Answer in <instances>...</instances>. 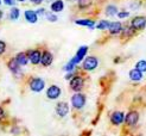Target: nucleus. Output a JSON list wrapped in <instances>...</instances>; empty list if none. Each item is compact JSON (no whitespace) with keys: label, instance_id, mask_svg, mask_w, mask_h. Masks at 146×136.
I'll use <instances>...</instances> for the list:
<instances>
[{"label":"nucleus","instance_id":"nucleus-1","mask_svg":"<svg viewBox=\"0 0 146 136\" xmlns=\"http://www.w3.org/2000/svg\"><path fill=\"white\" fill-rule=\"evenodd\" d=\"M98 66H99V60L95 56H87L82 62V68L87 72H92L96 69Z\"/></svg>","mask_w":146,"mask_h":136},{"label":"nucleus","instance_id":"nucleus-2","mask_svg":"<svg viewBox=\"0 0 146 136\" xmlns=\"http://www.w3.org/2000/svg\"><path fill=\"white\" fill-rule=\"evenodd\" d=\"M129 25L132 26L135 31L144 30L146 27V17L145 16H135L131 19Z\"/></svg>","mask_w":146,"mask_h":136},{"label":"nucleus","instance_id":"nucleus-3","mask_svg":"<svg viewBox=\"0 0 146 136\" xmlns=\"http://www.w3.org/2000/svg\"><path fill=\"white\" fill-rule=\"evenodd\" d=\"M84 104H86V96L83 94V93L77 92V93H75V94H72L71 105H72L74 109H77V110L82 109V107L84 106Z\"/></svg>","mask_w":146,"mask_h":136},{"label":"nucleus","instance_id":"nucleus-4","mask_svg":"<svg viewBox=\"0 0 146 136\" xmlns=\"http://www.w3.org/2000/svg\"><path fill=\"white\" fill-rule=\"evenodd\" d=\"M87 53H88V47L87 46H82V47H80L78 48V50L76 52V54H75V56L72 57V59L70 60L72 63L75 64V66H77V64L80 63V62H83V60L86 59V55H87Z\"/></svg>","mask_w":146,"mask_h":136},{"label":"nucleus","instance_id":"nucleus-5","mask_svg":"<svg viewBox=\"0 0 146 136\" xmlns=\"http://www.w3.org/2000/svg\"><path fill=\"white\" fill-rule=\"evenodd\" d=\"M69 86H70V88L74 91V92H80V91L83 88V86H84V79H83V76L75 75L70 80Z\"/></svg>","mask_w":146,"mask_h":136},{"label":"nucleus","instance_id":"nucleus-6","mask_svg":"<svg viewBox=\"0 0 146 136\" xmlns=\"http://www.w3.org/2000/svg\"><path fill=\"white\" fill-rule=\"evenodd\" d=\"M139 122V112L137 110H131L125 117V123L128 127H134Z\"/></svg>","mask_w":146,"mask_h":136},{"label":"nucleus","instance_id":"nucleus-7","mask_svg":"<svg viewBox=\"0 0 146 136\" xmlns=\"http://www.w3.org/2000/svg\"><path fill=\"white\" fill-rule=\"evenodd\" d=\"M45 87V81L40 78H33L30 81V88L33 92H42Z\"/></svg>","mask_w":146,"mask_h":136},{"label":"nucleus","instance_id":"nucleus-8","mask_svg":"<svg viewBox=\"0 0 146 136\" xmlns=\"http://www.w3.org/2000/svg\"><path fill=\"white\" fill-rule=\"evenodd\" d=\"M122 29H123V24L119 20H113L111 21L108 27V32L111 33L112 36H116V35H120L122 32Z\"/></svg>","mask_w":146,"mask_h":136},{"label":"nucleus","instance_id":"nucleus-9","mask_svg":"<svg viewBox=\"0 0 146 136\" xmlns=\"http://www.w3.org/2000/svg\"><path fill=\"white\" fill-rule=\"evenodd\" d=\"M125 117L126 115L122 111H114L111 115V122L114 125H121L122 123H125Z\"/></svg>","mask_w":146,"mask_h":136},{"label":"nucleus","instance_id":"nucleus-10","mask_svg":"<svg viewBox=\"0 0 146 136\" xmlns=\"http://www.w3.org/2000/svg\"><path fill=\"white\" fill-rule=\"evenodd\" d=\"M27 56H29V61H30L32 64H38L40 63V60H42V53L39 50L35 49V50H30L27 53Z\"/></svg>","mask_w":146,"mask_h":136},{"label":"nucleus","instance_id":"nucleus-11","mask_svg":"<svg viewBox=\"0 0 146 136\" xmlns=\"http://www.w3.org/2000/svg\"><path fill=\"white\" fill-rule=\"evenodd\" d=\"M61 93H62V91H61V88L58 87V86H56V85H51L50 87L46 90V97L49 98V99H57L58 97L61 96Z\"/></svg>","mask_w":146,"mask_h":136},{"label":"nucleus","instance_id":"nucleus-12","mask_svg":"<svg viewBox=\"0 0 146 136\" xmlns=\"http://www.w3.org/2000/svg\"><path fill=\"white\" fill-rule=\"evenodd\" d=\"M56 112L60 117H65L69 113V105L65 102H61L56 105Z\"/></svg>","mask_w":146,"mask_h":136},{"label":"nucleus","instance_id":"nucleus-13","mask_svg":"<svg viewBox=\"0 0 146 136\" xmlns=\"http://www.w3.org/2000/svg\"><path fill=\"white\" fill-rule=\"evenodd\" d=\"M52 61H54V55L50 52H48V50H44V52L42 53V60H40L42 66L49 67L50 64L52 63Z\"/></svg>","mask_w":146,"mask_h":136},{"label":"nucleus","instance_id":"nucleus-14","mask_svg":"<svg viewBox=\"0 0 146 136\" xmlns=\"http://www.w3.org/2000/svg\"><path fill=\"white\" fill-rule=\"evenodd\" d=\"M128 76H129V79H131L132 81H134V82H139V81L143 80L144 73H143V72H140V70H138L137 68H133V69H131V70H129Z\"/></svg>","mask_w":146,"mask_h":136},{"label":"nucleus","instance_id":"nucleus-15","mask_svg":"<svg viewBox=\"0 0 146 136\" xmlns=\"http://www.w3.org/2000/svg\"><path fill=\"white\" fill-rule=\"evenodd\" d=\"M75 24L76 25H80V26H86V27H88V29H95L96 27V23L94 21L93 19H76L75 20Z\"/></svg>","mask_w":146,"mask_h":136},{"label":"nucleus","instance_id":"nucleus-16","mask_svg":"<svg viewBox=\"0 0 146 136\" xmlns=\"http://www.w3.org/2000/svg\"><path fill=\"white\" fill-rule=\"evenodd\" d=\"M50 10L54 13L62 12L64 10V1L63 0H55V1H52L50 4Z\"/></svg>","mask_w":146,"mask_h":136},{"label":"nucleus","instance_id":"nucleus-17","mask_svg":"<svg viewBox=\"0 0 146 136\" xmlns=\"http://www.w3.org/2000/svg\"><path fill=\"white\" fill-rule=\"evenodd\" d=\"M24 16H25V19L29 21V23H31V24H36V23H37V20H38L37 12L32 11V10H26L25 13H24Z\"/></svg>","mask_w":146,"mask_h":136},{"label":"nucleus","instance_id":"nucleus-18","mask_svg":"<svg viewBox=\"0 0 146 136\" xmlns=\"http://www.w3.org/2000/svg\"><path fill=\"white\" fill-rule=\"evenodd\" d=\"M135 32H137V31L128 24V25H126V26H123L122 32H121V36H122L123 38H129V37H132V36H134Z\"/></svg>","mask_w":146,"mask_h":136},{"label":"nucleus","instance_id":"nucleus-19","mask_svg":"<svg viewBox=\"0 0 146 136\" xmlns=\"http://www.w3.org/2000/svg\"><path fill=\"white\" fill-rule=\"evenodd\" d=\"M119 13V10H118V7H116V5H108L106 6V9H105V14L107 17H114L116 16V14Z\"/></svg>","mask_w":146,"mask_h":136},{"label":"nucleus","instance_id":"nucleus-20","mask_svg":"<svg viewBox=\"0 0 146 136\" xmlns=\"http://www.w3.org/2000/svg\"><path fill=\"white\" fill-rule=\"evenodd\" d=\"M20 67L21 66H19V63L16 61V59H12L9 62V68L13 74H20Z\"/></svg>","mask_w":146,"mask_h":136},{"label":"nucleus","instance_id":"nucleus-21","mask_svg":"<svg viewBox=\"0 0 146 136\" xmlns=\"http://www.w3.org/2000/svg\"><path fill=\"white\" fill-rule=\"evenodd\" d=\"M16 59V61L19 63V66H26L27 62H29V56L24 53H19L17 54V56L14 57Z\"/></svg>","mask_w":146,"mask_h":136},{"label":"nucleus","instance_id":"nucleus-22","mask_svg":"<svg viewBox=\"0 0 146 136\" xmlns=\"http://www.w3.org/2000/svg\"><path fill=\"white\" fill-rule=\"evenodd\" d=\"M109 24H111V21H109V20L102 19V20H100L99 23L96 24V29H98V30H101V31H104V30H108Z\"/></svg>","mask_w":146,"mask_h":136},{"label":"nucleus","instance_id":"nucleus-23","mask_svg":"<svg viewBox=\"0 0 146 136\" xmlns=\"http://www.w3.org/2000/svg\"><path fill=\"white\" fill-rule=\"evenodd\" d=\"M19 16H20L19 9H17V7H12L11 11H10V18H11L12 20H17V19L19 18Z\"/></svg>","mask_w":146,"mask_h":136},{"label":"nucleus","instance_id":"nucleus-24","mask_svg":"<svg viewBox=\"0 0 146 136\" xmlns=\"http://www.w3.org/2000/svg\"><path fill=\"white\" fill-rule=\"evenodd\" d=\"M135 68L138 70L143 72V73H145L146 72V60H139L135 63Z\"/></svg>","mask_w":146,"mask_h":136},{"label":"nucleus","instance_id":"nucleus-25","mask_svg":"<svg viewBox=\"0 0 146 136\" xmlns=\"http://www.w3.org/2000/svg\"><path fill=\"white\" fill-rule=\"evenodd\" d=\"M92 5V0H77V6L80 9H87Z\"/></svg>","mask_w":146,"mask_h":136},{"label":"nucleus","instance_id":"nucleus-26","mask_svg":"<svg viewBox=\"0 0 146 136\" xmlns=\"http://www.w3.org/2000/svg\"><path fill=\"white\" fill-rule=\"evenodd\" d=\"M119 19H126L131 16V12L129 11H126V10H122V11H119V13L116 14Z\"/></svg>","mask_w":146,"mask_h":136},{"label":"nucleus","instance_id":"nucleus-27","mask_svg":"<svg viewBox=\"0 0 146 136\" xmlns=\"http://www.w3.org/2000/svg\"><path fill=\"white\" fill-rule=\"evenodd\" d=\"M75 68H76V66H75V64L72 63L71 61H69V62L64 66V70L67 72V73H70V72H74V70H75Z\"/></svg>","mask_w":146,"mask_h":136},{"label":"nucleus","instance_id":"nucleus-28","mask_svg":"<svg viewBox=\"0 0 146 136\" xmlns=\"http://www.w3.org/2000/svg\"><path fill=\"white\" fill-rule=\"evenodd\" d=\"M45 17H46V19H48L49 21H51V23H56L57 19H58L56 14H55V13H51V12H46Z\"/></svg>","mask_w":146,"mask_h":136},{"label":"nucleus","instance_id":"nucleus-29","mask_svg":"<svg viewBox=\"0 0 146 136\" xmlns=\"http://www.w3.org/2000/svg\"><path fill=\"white\" fill-rule=\"evenodd\" d=\"M3 1H4V4H6L7 6H13V7H14L17 0H3Z\"/></svg>","mask_w":146,"mask_h":136},{"label":"nucleus","instance_id":"nucleus-30","mask_svg":"<svg viewBox=\"0 0 146 136\" xmlns=\"http://www.w3.org/2000/svg\"><path fill=\"white\" fill-rule=\"evenodd\" d=\"M6 50V44L4 41H0V55H1Z\"/></svg>","mask_w":146,"mask_h":136},{"label":"nucleus","instance_id":"nucleus-31","mask_svg":"<svg viewBox=\"0 0 146 136\" xmlns=\"http://www.w3.org/2000/svg\"><path fill=\"white\" fill-rule=\"evenodd\" d=\"M36 12H37V14H38V16H45V14H46V11H45V9H43V7H42V9H38L37 11H36Z\"/></svg>","mask_w":146,"mask_h":136},{"label":"nucleus","instance_id":"nucleus-32","mask_svg":"<svg viewBox=\"0 0 146 136\" xmlns=\"http://www.w3.org/2000/svg\"><path fill=\"white\" fill-rule=\"evenodd\" d=\"M33 5H40L43 3V0H30Z\"/></svg>","mask_w":146,"mask_h":136},{"label":"nucleus","instance_id":"nucleus-33","mask_svg":"<svg viewBox=\"0 0 146 136\" xmlns=\"http://www.w3.org/2000/svg\"><path fill=\"white\" fill-rule=\"evenodd\" d=\"M4 117H5V112H4V110L1 109V107H0V121H1Z\"/></svg>","mask_w":146,"mask_h":136},{"label":"nucleus","instance_id":"nucleus-34","mask_svg":"<svg viewBox=\"0 0 146 136\" xmlns=\"http://www.w3.org/2000/svg\"><path fill=\"white\" fill-rule=\"evenodd\" d=\"M1 18H3V11L0 10V19H1Z\"/></svg>","mask_w":146,"mask_h":136},{"label":"nucleus","instance_id":"nucleus-35","mask_svg":"<svg viewBox=\"0 0 146 136\" xmlns=\"http://www.w3.org/2000/svg\"><path fill=\"white\" fill-rule=\"evenodd\" d=\"M17 1H19V3H24L25 0H17Z\"/></svg>","mask_w":146,"mask_h":136},{"label":"nucleus","instance_id":"nucleus-36","mask_svg":"<svg viewBox=\"0 0 146 136\" xmlns=\"http://www.w3.org/2000/svg\"><path fill=\"white\" fill-rule=\"evenodd\" d=\"M46 1H48V3H50V1L52 3V1H55V0H46Z\"/></svg>","mask_w":146,"mask_h":136},{"label":"nucleus","instance_id":"nucleus-37","mask_svg":"<svg viewBox=\"0 0 146 136\" xmlns=\"http://www.w3.org/2000/svg\"><path fill=\"white\" fill-rule=\"evenodd\" d=\"M69 1H75V0H69ZM76 1H77V0H76Z\"/></svg>","mask_w":146,"mask_h":136},{"label":"nucleus","instance_id":"nucleus-38","mask_svg":"<svg viewBox=\"0 0 146 136\" xmlns=\"http://www.w3.org/2000/svg\"><path fill=\"white\" fill-rule=\"evenodd\" d=\"M0 5H1V0H0Z\"/></svg>","mask_w":146,"mask_h":136}]
</instances>
